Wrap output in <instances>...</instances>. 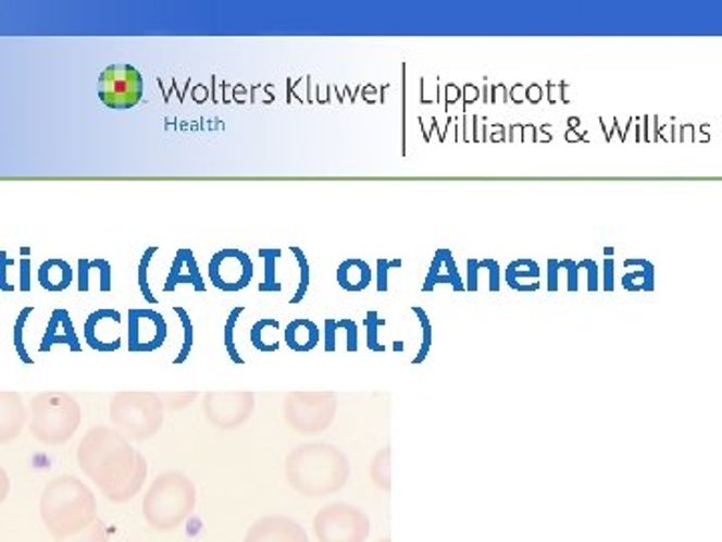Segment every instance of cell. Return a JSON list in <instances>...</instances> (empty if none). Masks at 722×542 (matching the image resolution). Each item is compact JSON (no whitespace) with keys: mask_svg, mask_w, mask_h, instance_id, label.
<instances>
[{"mask_svg":"<svg viewBox=\"0 0 722 542\" xmlns=\"http://www.w3.org/2000/svg\"><path fill=\"white\" fill-rule=\"evenodd\" d=\"M253 410L249 392H209L203 398V412L213 427L233 430L244 424Z\"/></svg>","mask_w":722,"mask_h":542,"instance_id":"cell-9","label":"cell"},{"mask_svg":"<svg viewBox=\"0 0 722 542\" xmlns=\"http://www.w3.org/2000/svg\"><path fill=\"white\" fill-rule=\"evenodd\" d=\"M602 287L607 292L614 290V259L612 258L605 259V285Z\"/></svg>","mask_w":722,"mask_h":542,"instance_id":"cell-45","label":"cell"},{"mask_svg":"<svg viewBox=\"0 0 722 542\" xmlns=\"http://www.w3.org/2000/svg\"><path fill=\"white\" fill-rule=\"evenodd\" d=\"M320 340V328L306 318H297L285 328V344L294 352H311Z\"/></svg>","mask_w":722,"mask_h":542,"instance_id":"cell-20","label":"cell"},{"mask_svg":"<svg viewBox=\"0 0 722 542\" xmlns=\"http://www.w3.org/2000/svg\"><path fill=\"white\" fill-rule=\"evenodd\" d=\"M396 268H401V259H377L375 270H377V292L379 294L387 292V275H389V270H396Z\"/></svg>","mask_w":722,"mask_h":542,"instance_id":"cell-32","label":"cell"},{"mask_svg":"<svg viewBox=\"0 0 722 542\" xmlns=\"http://www.w3.org/2000/svg\"><path fill=\"white\" fill-rule=\"evenodd\" d=\"M336 320H332V318L325 320V352H334V349H336Z\"/></svg>","mask_w":722,"mask_h":542,"instance_id":"cell-44","label":"cell"},{"mask_svg":"<svg viewBox=\"0 0 722 542\" xmlns=\"http://www.w3.org/2000/svg\"><path fill=\"white\" fill-rule=\"evenodd\" d=\"M30 287H33V261L30 258H23L18 261V290L30 292Z\"/></svg>","mask_w":722,"mask_h":542,"instance_id":"cell-36","label":"cell"},{"mask_svg":"<svg viewBox=\"0 0 722 542\" xmlns=\"http://www.w3.org/2000/svg\"><path fill=\"white\" fill-rule=\"evenodd\" d=\"M259 256L265 259V280H263V284L259 285V292H282V284L275 280V271H277L275 261L282 258V249L261 247Z\"/></svg>","mask_w":722,"mask_h":542,"instance_id":"cell-23","label":"cell"},{"mask_svg":"<svg viewBox=\"0 0 722 542\" xmlns=\"http://www.w3.org/2000/svg\"><path fill=\"white\" fill-rule=\"evenodd\" d=\"M578 270H586L588 273V292H598L600 290V284H598V266L596 261L590 258L582 259L578 263Z\"/></svg>","mask_w":722,"mask_h":542,"instance_id":"cell-40","label":"cell"},{"mask_svg":"<svg viewBox=\"0 0 722 542\" xmlns=\"http://www.w3.org/2000/svg\"><path fill=\"white\" fill-rule=\"evenodd\" d=\"M169 325L155 310H129V352H155L167 340Z\"/></svg>","mask_w":722,"mask_h":542,"instance_id":"cell-11","label":"cell"},{"mask_svg":"<svg viewBox=\"0 0 722 542\" xmlns=\"http://www.w3.org/2000/svg\"><path fill=\"white\" fill-rule=\"evenodd\" d=\"M111 420L125 439H151L163 427V402L153 392H119L111 401Z\"/></svg>","mask_w":722,"mask_h":542,"instance_id":"cell-6","label":"cell"},{"mask_svg":"<svg viewBox=\"0 0 722 542\" xmlns=\"http://www.w3.org/2000/svg\"><path fill=\"white\" fill-rule=\"evenodd\" d=\"M560 261L558 259H548L546 263V290L556 292L560 287Z\"/></svg>","mask_w":722,"mask_h":542,"instance_id":"cell-37","label":"cell"},{"mask_svg":"<svg viewBox=\"0 0 722 542\" xmlns=\"http://www.w3.org/2000/svg\"><path fill=\"white\" fill-rule=\"evenodd\" d=\"M39 284L47 292H65L73 284V268L65 259H47L39 268Z\"/></svg>","mask_w":722,"mask_h":542,"instance_id":"cell-19","label":"cell"},{"mask_svg":"<svg viewBox=\"0 0 722 542\" xmlns=\"http://www.w3.org/2000/svg\"><path fill=\"white\" fill-rule=\"evenodd\" d=\"M287 475L297 491L308 496H320L339 489L346 480L348 468L344 465V458L334 451L308 448L291 456Z\"/></svg>","mask_w":722,"mask_h":542,"instance_id":"cell-5","label":"cell"},{"mask_svg":"<svg viewBox=\"0 0 722 542\" xmlns=\"http://www.w3.org/2000/svg\"><path fill=\"white\" fill-rule=\"evenodd\" d=\"M464 285L468 292H476L480 285V259H468Z\"/></svg>","mask_w":722,"mask_h":542,"instance_id":"cell-42","label":"cell"},{"mask_svg":"<svg viewBox=\"0 0 722 542\" xmlns=\"http://www.w3.org/2000/svg\"><path fill=\"white\" fill-rule=\"evenodd\" d=\"M157 249H159L157 246L147 247V249H145V254H142L141 261H139V268H137V282H139V290H141L145 301H149V304H157V297L153 296V292H151V285H149V278H147V273H149V263H151V259H153V256H155Z\"/></svg>","mask_w":722,"mask_h":542,"instance_id":"cell-26","label":"cell"},{"mask_svg":"<svg viewBox=\"0 0 722 542\" xmlns=\"http://www.w3.org/2000/svg\"><path fill=\"white\" fill-rule=\"evenodd\" d=\"M253 280V259L244 249H221L209 259V282L221 292H241Z\"/></svg>","mask_w":722,"mask_h":542,"instance_id":"cell-8","label":"cell"},{"mask_svg":"<svg viewBox=\"0 0 722 542\" xmlns=\"http://www.w3.org/2000/svg\"><path fill=\"white\" fill-rule=\"evenodd\" d=\"M40 518L54 541L73 537L99 518L95 492L80 478H52L40 494Z\"/></svg>","mask_w":722,"mask_h":542,"instance_id":"cell-2","label":"cell"},{"mask_svg":"<svg viewBox=\"0 0 722 542\" xmlns=\"http://www.w3.org/2000/svg\"><path fill=\"white\" fill-rule=\"evenodd\" d=\"M11 494V478L7 475V470L0 466V504L4 503Z\"/></svg>","mask_w":722,"mask_h":542,"instance_id":"cell-46","label":"cell"},{"mask_svg":"<svg viewBox=\"0 0 722 542\" xmlns=\"http://www.w3.org/2000/svg\"><path fill=\"white\" fill-rule=\"evenodd\" d=\"M28 316H33V308H23L21 313L16 316V323H14V348H16V354L18 358L25 361V364H33V358L28 356V352L25 348V325Z\"/></svg>","mask_w":722,"mask_h":542,"instance_id":"cell-28","label":"cell"},{"mask_svg":"<svg viewBox=\"0 0 722 542\" xmlns=\"http://www.w3.org/2000/svg\"><path fill=\"white\" fill-rule=\"evenodd\" d=\"M560 268L567 270L568 292H578V282H581V270H578V261L574 259H562Z\"/></svg>","mask_w":722,"mask_h":542,"instance_id":"cell-35","label":"cell"},{"mask_svg":"<svg viewBox=\"0 0 722 542\" xmlns=\"http://www.w3.org/2000/svg\"><path fill=\"white\" fill-rule=\"evenodd\" d=\"M337 330H346L348 332V352H358V325L351 320H336Z\"/></svg>","mask_w":722,"mask_h":542,"instance_id":"cell-41","label":"cell"},{"mask_svg":"<svg viewBox=\"0 0 722 542\" xmlns=\"http://www.w3.org/2000/svg\"><path fill=\"white\" fill-rule=\"evenodd\" d=\"M177 285H191L195 292H206L207 290L206 280L197 266L194 251L187 247L177 249V256L173 259V266L169 270L167 282L163 285V292H175Z\"/></svg>","mask_w":722,"mask_h":542,"instance_id":"cell-14","label":"cell"},{"mask_svg":"<svg viewBox=\"0 0 722 542\" xmlns=\"http://www.w3.org/2000/svg\"><path fill=\"white\" fill-rule=\"evenodd\" d=\"M291 254H296L297 263H299V280H297L296 296L291 297L289 304H299L310 290V261L301 247H291Z\"/></svg>","mask_w":722,"mask_h":542,"instance_id":"cell-25","label":"cell"},{"mask_svg":"<svg viewBox=\"0 0 722 542\" xmlns=\"http://www.w3.org/2000/svg\"><path fill=\"white\" fill-rule=\"evenodd\" d=\"M90 261L78 259V292H89L90 287Z\"/></svg>","mask_w":722,"mask_h":542,"instance_id":"cell-43","label":"cell"},{"mask_svg":"<svg viewBox=\"0 0 722 542\" xmlns=\"http://www.w3.org/2000/svg\"><path fill=\"white\" fill-rule=\"evenodd\" d=\"M21 251H23V258H28V254H30V249H28V247H23Z\"/></svg>","mask_w":722,"mask_h":542,"instance_id":"cell-48","label":"cell"},{"mask_svg":"<svg viewBox=\"0 0 722 542\" xmlns=\"http://www.w3.org/2000/svg\"><path fill=\"white\" fill-rule=\"evenodd\" d=\"M13 266H16V261L9 258L7 251L0 249V292H14V290H16V287L9 284V280H7V271H9V268H13Z\"/></svg>","mask_w":722,"mask_h":542,"instance_id":"cell-39","label":"cell"},{"mask_svg":"<svg viewBox=\"0 0 722 542\" xmlns=\"http://www.w3.org/2000/svg\"><path fill=\"white\" fill-rule=\"evenodd\" d=\"M439 284H448L456 290V292H464L465 285L460 271H458V266H456V259H453V254L451 249H436L434 254V259H432V266H430V271H427L426 282L422 285V292H434V287Z\"/></svg>","mask_w":722,"mask_h":542,"instance_id":"cell-17","label":"cell"},{"mask_svg":"<svg viewBox=\"0 0 722 542\" xmlns=\"http://www.w3.org/2000/svg\"><path fill=\"white\" fill-rule=\"evenodd\" d=\"M52 346H66L71 352H80V340L75 332L71 313L63 308L52 310L45 336L40 340V352H51Z\"/></svg>","mask_w":722,"mask_h":542,"instance_id":"cell-16","label":"cell"},{"mask_svg":"<svg viewBox=\"0 0 722 542\" xmlns=\"http://www.w3.org/2000/svg\"><path fill=\"white\" fill-rule=\"evenodd\" d=\"M480 270H488L490 292H498L500 290V263L496 259H482Z\"/></svg>","mask_w":722,"mask_h":542,"instance_id":"cell-38","label":"cell"},{"mask_svg":"<svg viewBox=\"0 0 722 542\" xmlns=\"http://www.w3.org/2000/svg\"><path fill=\"white\" fill-rule=\"evenodd\" d=\"M624 268H638L636 271H628L622 278V287L628 292H652L657 284V273L655 266L648 259H624Z\"/></svg>","mask_w":722,"mask_h":542,"instance_id":"cell-21","label":"cell"},{"mask_svg":"<svg viewBox=\"0 0 722 542\" xmlns=\"http://www.w3.org/2000/svg\"><path fill=\"white\" fill-rule=\"evenodd\" d=\"M121 322L123 316L111 308L92 311L85 322V340L89 348L97 352H116L121 349L123 337H121Z\"/></svg>","mask_w":722,"mask_h":542,"instance_id":"cell-12","label":"cell"},{"mask_svg":"<svg viewBox=\"0 0 722 542\" xmlns=\"http://www.w3.org/2000/svg\"><path fill=\"white\" fill-rule=\"evenodd\" d=\"M522 280H528V284H536L540 282V266L534 259H516L510 261L506 268V284L510 285L516 292H528L526 284H522ZM536 287H532L534 292Z\"/></svg>","mask_w":722,"mask_h":542,"instance_id":"cell-22","label":"cell"},{"mask_svg":"<svg viewBox=\"0 0 722 542\" xmlns=\"http://www.w3.org/2000/svg\"><path fill=\"white\" fill-rule=\"evenodd\" d=\"M90 268L99 271V280H101V292H111L113 290V268L107 259H92Z\"/></svg>","mask_w":722,"mask_h":542,"instance_id":"cell-34","label":"cell"},{"mask_svg":"<svg viewBox=\"0 0 722 542\" xmlns=\"http://www.w3.org/2000/svg\"><path fill=\"white\" fill-rule=\"evenodd\" d=\"M83 420L78 402L63 392H42L30 401V434L47 446H61L75 436Z\"/></svg>","mask_w":722,"mask_h":542,"instance_id":"cell-4","label":"cell"},{"mask_svg":"<svg viewBox=\"0 0 722 542\" xmlns=\"http://www.w3.org/2000/svg\"><path fill=\"white\" fill-rule=\"evenodd\" d=\"M173 311L179 316L180 325H183V332H185V334H183V346H180V352L177 354V358L173 360L175 366H180V364L187 361L189 354H191V349H194V322H191L189 311L185 310V308L175 306Z\"/></svg>","mask_w":722,"mask_h":542,"instance_id":"cell-24","label":"cell"},{"mask_svg":"<svg viewBox=\"0 0 722 542\" xmlns=\"http://www.w3.org/2000/svg\"><path fill=\"white\" fill-rule=\"evenodd\" d=\"M195 504L197 489L194 480L177 470H169L159 475L145 492L142 517L157 532H171L194 515Z\"/></svg>","mask_w":722,"mask_h":542,"instance_id":"cell-3","label":"cell"},{"mask_svg":"<svg viewBox=\"0 0 722 542\" xmlns=\"http://www.w3.org/2000/svg\"><path fill=\"white\" fill-rule=\"evenodd\" d=\"M412 310L413 313L418 316L420 323H422V328H424V344H422V349H420L418 358L413 360V364H420V361L426 358V354L430 352V346H432V323L427 320L426 311L422 310V308H412Z\"/></svg>","mask_w":722,"mask_h":542,"instance_id":"cell-33","label":"cell"},{"mask_svg":"<svg viewBox=\"0 0 722 542\" xmlns=\"http://www.w3.org/2000/svg\"><path fill=\"white\" fill-rule=\"evenodd\" d=\"M25 404L16 392H0V444H9L18 439L25 430Z\"/></svg>","mask_w":722,"mask_h":542,"instance_id":"cell-13","label":"cell"},{"mask_svg":"<svg viewBox=\"0 0 722 542\" xmlns=\"http://www.w3.org/2000/svg\"><path fill=\"white\" fill-rule=\"evenodd\" d=\"M379 325H386V320H382V318L377 316V311H368V316H365L368 346H370V349H374V352H384V349H386V346H382V344L377 342V328H379Z\"/></svg>","mask_w":722,"mask_h":542,"instance_id":"cell-31","label":"cell"},{"mask_svg":"<svg viewBox=\"0 0 722 542\" xmlns=\"http://www.w3.org/2000/svg\"><path fill=\"white\" fill-rule=\"evenodd\" d=\"M246 542H308L303 530L287 518H263L247 532Z\"/></svg>","mask_w":722,"mask_h":542,"instance_id":"cell-15","label":"cell"},{"mask_svg":"<svg viewBox=\"0 0 722 542\" xmlns=\"http://www.w3.org/2000/svg\"><path fill=\"white\" fill-rule=\"evenodd\" d=\"M145 78L133 65H109L99 77V99L104 107L127 111L141 103Z\"/></svg>","mask_w":722,"mask_h":542,"instance_id":"cell-7","label":"cell"},{"mask_svg":"<svg viewBox=\"0 0 722 542\" xmlns=\"http://www.w3.org/2000/svg\"><path fill=\"white\" fill-rule=\"evenodd\" d=\"M315 530L322 542H361L365 537V518L349 506H329L315 518Z\"/></svg>","mask_w":722,"mask_h":542,"instance_id":"cell-10","label":"cell"},{"mask_svg":"<svg viewBox=\"0 0 722 542\" xmlns=\"http://www.w3.org/2000/svg\"><path fill=\"white\" fill-rule=\"evenodd\" d=\"M246 311V308L241 306V308H233L232 313H229V318H227V322H225V349H227V354H229V358H232L235 364H246V360L241 358V354L237 352V346H235V340H233V332H235V325H237V320H239V316Z\"/></svg>","mask_w":722,"mask_h":542,"instance_id":"cell-30","label":"cell"},{"mask_svg":"<svg viewBox=\"0 0 722 542\" xmlns=\"http://www.w3.org/2000/svg\"><path fill=\"white\" fill-rule=\"evenodd\" d=\"M277 330H279V322L273 320V318H261V320L253 323V328H251V344H253V348H258L259 352H267L265 337L270 336V332H277Z\"/></svg>","mask_w":722,"mask_h":542,"instance_id":"cell-29","label":"cell"},{"mask_svg":"<svg viewBox=\"0 0 722 542\" xmlns=\"http://www.w3.org/2000/svg\"><path fill=\"white\" fill-rule=\"evenodd\" d=\"M337 284L346 292H363L372 284V268L363 259H346L337 268Z\"/></svg>","mask_w":722,"mask_h":542,"instance_id":"cell-18","label":"cell"},{"mask_svg":"<svg viewBox=\"0 0 722 542\" xmlns=\"http://www.w3.org/2000/svg\"><path fill=\"white\" fill-rule=\"evenodd\" d=\"M77 463L111 503H129L145 486L147 460L119 430H89L78 444Z\"/></svg>","mask_w":722,"mask_h":542,"instance_id":"cell-1","label":"cell"},{"mask_svg":"<svg viewBox=\"0 0 722 542\" xmlns=\"http://www.w3.org/2000/svg\"><path fill=\"white\" fill-rule=\"evenodd\" d=\"M54 542H109V529L101 518H97L87 529L66 539H57Z\"/></svg>","mask_w":722,"mask_h":542,"instance_id":"cell-27","label":"cell"},{"mask_svg":"<svg viewBox=\"0 0 722 542\" xmlns=\"http://www.w3.org/2000/svg\"><path fill=\"white\" fill-rule=\"evenodd\" d=\"M612 251H614L612 247H607V249H605V256H607V258H612Z\"/></svg>","mask_w":722,"mask_h":542,"instance_id":"cell-47","label":"cell"}]
</instances>
